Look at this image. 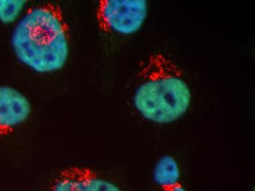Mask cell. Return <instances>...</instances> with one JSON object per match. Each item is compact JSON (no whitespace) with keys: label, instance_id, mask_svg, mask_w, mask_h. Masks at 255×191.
I'll list each match as a JSON object with an SVG mask.
<instances>
[{"label":"cell","instance_id":"6da1fadb","mask_svg":"<svg viewBox=\"0 0 255 191\" xmlns=\"http://www.w3.org/2000/svg\"><path fill=\"white\" fill-rule=\"evenodd\" d=\"M70 28L60 5L30 7L17 21L10 43L18 61L38 74L60 71L70 55Z\"/></svg>","mask_w":255,"mask_h":191},{"label":"cell","instance_id":"7a4b0ae2","mask_svg":"<svg viewBox=\"0 0 255 191\" xmlns=\"http://www.w3.org/2000/svg\"><path fill=\"white\" fill-rule=\"evenodd\" d=\"M138 77L133 102L144 119L153 123L170 124L188 111L191 93L184 72L165 55L150 54Z\"/></svg>","mask_w":255,"mask_h":191},{"label":"cell","instance_id":"3957f363","mask_svg":"<svg viewBox=\"0 0 255 191\" xmlns=\"http://www.w3.org/2000/svg\"><path fill=\"white\" fill-rule=\"evenodd\" d=\"M147 13L146 0H101L96 9V20L104 32L129 35L141 29Z\"/></svg>","mask_w":255,"mask_h":191},{"label":"cell","instance_id":"277c9868","mask_svg":"<svg viewBox=\"0 0 255 191\" xmlns=\"http://www.w3.org/2000/svg\"><path fill=\"white\" fill-rule=\"evenodd\" d=\"M50 191H122L121 188L88 167L71 166L51 180Z\"/></svg>","mask_w":255,"mask_h":191},{"label":"cell","instance_id":"5b68a950","mask_svg":"<svg viewBox=\"0 0 255 191\" xmlns=\"http://www.w3.org/2000/svg\"><path fill=\"white\" fill-rule=\"evenodd\" d=\"M32 105L26 96L8 85H0V136L12 133L30 117Z\"/></svg>","mask_w":255,"mask_h":191},{"label":"cell","instance_id":"8992f818","mask_svg":"<svg viewBox=\"0 0 255 191\" xmlns=\"http://www.w3.org/2000/svg\"><path fill=\"white\" fill-rule=\"evenodd\" d=\"M153 177L161 191L180 183V169L176 160L171 155L161 157L154 167Z\"/></svg>","mask_w":255,"mask_h":191},{"label":"cell","instance_id":"52a82bcc","mask_svg":"<svg viewBox=\"0 0 255 191\" xmlns=\"http://www.w3.org/2000/svg\"><path fill=\"white\" fill-rule=\"evenodd\" d=\"M27 1L24 0H0V22L13 24L20 19Z\"/></svg>","mask_w":255,"mask_h":191},{"label":"cell","instance_id":"ba28073f","mask_svg":"<svg viewBox=\"0 0 255 191\" xmlns=\"http://www.w3.org/2000/svg\"><path fill=\"white\" fill-rule=\"evenodd\" d=\"M162 191H187L185 189L183 185L181 183H177V184L174 185V186H171V187L167 188V189L162 190Z\"/></svg>","mask_w":255,"mask_h":191}]
</instances>
